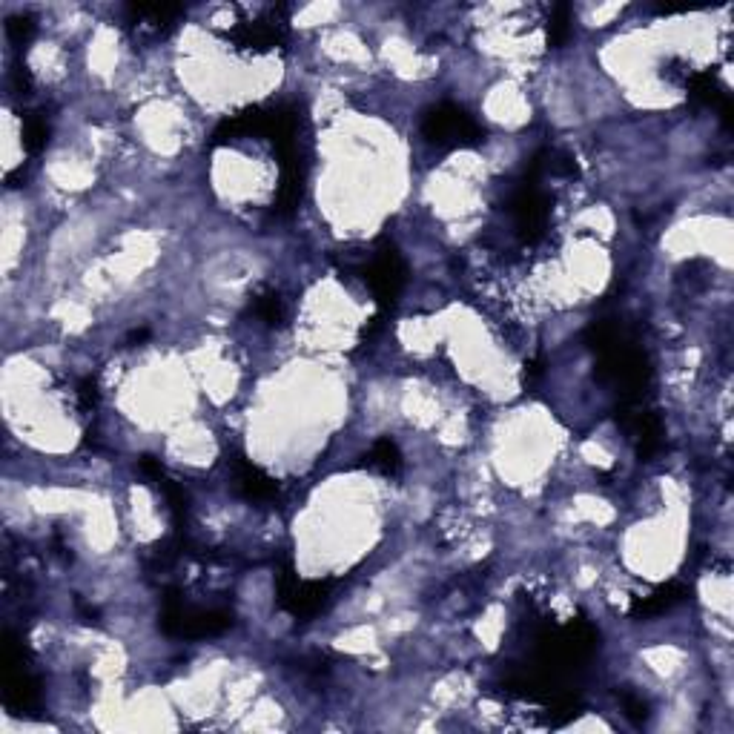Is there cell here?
Here are the masks:
<instances>
[{
	"mask_svg": "<svg viewBox=\"0 0 734 734\" xmlns=\"http://www.w3.org/2000/svg\"><path fill=\"white\" fill-rule=\"evenodd\" d=\"M683 87L689 89V98L694 104L717 109L720 118L726 121V127L732 124V98H729L726 89L720 87V81L714 78L712 72H694V69H691L689 78L683 81Z\"/></svg>",
	"mask_w": 734,
	"mask_h": 734,
	"instance_id": "obj_9",
	"label": "cell"
},
{
	"mask_svg": "<svg viewBox=\"0 0 734 734\" xmlns=\"http://www.w3.org/2000/svg\"><path fill=\"white\" fill-rule=\"evenodd\" d=\"M568 38H571V6L560 3L551 9V18H548V46L560 49Z\"/></svg>",
	"mask_w": 734,
	"mask_h": 734,
	"instance_id": "obj_15",
	"label": "cell"
},
{
	"mask_svg": "<svg viewBox=\"0 0 734 734\" xmlns=\"http://www.w3.org/2000/svg\"><path fill=\"white\" fill-rule=\"evenodd\" d=\"M227 38L244 52H270V49H279V46L287 44V23L279 21L273 12L267 18H259V21L241 23Z\"/></svg>",
	"mask_w": 734,
	"mask_h": 734,
	"instance_id": "obj_7",
	"label": "cell"
},
{
	"mask_svg": "<svg viewBox=\"0 0 734 734\" xmlns=\"http://www.w3.org/2000/svg\"><path fill=\"white\" fill-rule=\"evenodd\" d=\"M49 144V121L44 115H26L23 118V147L29 155H41Z\"/></svg>",
	"mask_w": 734,
	"mask_h": 734,
	"instance_id": "obj_14",
	"label": "cell"
},
{
	"mask_svg": "<svg viewBox=\"0 0 734 734\" xmlns=\"http://www.w3.org/2000/svg\"><path fill=\"white\" fill-rule=\"evenodd\" d=\"M161 631L175 640H207L236 626L233 611L227 608H198L187 603L178 588H170L161 600Z\"/></svg>",
	"mask_w": 734,
	"mask_h": 734,
	"instance_id": "obj_1",
	"label": "cell"
},
{
	"mask_svg": "<svg viewBox=\"0 0 734 734\" xmlns=\"http://www.w3.org/2000/svg\"><path fill=\"white\" fill-rule=\"evenodd\" d=\"M511 216L517 218V233L525 244L540 241L548 224V198L542 195L540 184L534 178H525L514 198H511Z\"/></svg>",
	"mask_w": 734,
	"mask_h": 734,
	"instance_id": "obj_5",
	"label": "cell"
},
{
	"mask_svg": "<svg viewBox=\"0 0 734 734\" xmlns=\"http://www.w3.org/2000/svg\"><path fill=\"white\" fill-rule=\"evenodd\" d=\"M98 399H101V390H98V379L87 376L81 385H78V408L84 413H92L98 408Z\"/></svg>",
	"mask_w": 734,
	"mask_h": 734,
	"instance_id": "obj_18",
	"label": "cell"
},
{
	"mask_svg": "<svg viewBox=\"0 0 734 734\" xmlns=\"http://www.w3.org/2000/svg\"><path fill=\"white\" fill-rule=\"evenodd\" d=\"M35 29H38V23L32 15H15V18H9L6 23V35H9V41L15 46H26L32 38H35Z\"/></svg>",
	"mask_w": 734,
	"mask_h": 734,
	"instance_id": "obj_16",
	"label": "cell"
},
{
	"mask_svg": "<svg viewBox=\"0 0 734 734\" xmlns=\"http://www.w3.org/2000/svg\"><path fill=\"white\" fill-rule=\"evenodd\" d=\"M422 135L433 147L456 150V147H476L485 141V130L456 104H439L425 112L422 118Z\"/></svg>",
	"mask_w": 734,
	"mask_h": 734,
	"instance_id": "obj_2",
	"label": "cell"
},
{
	"mask_svg": "<svg viewBox=\"0 0 734 734\" xmlns=\"http://www.w3.org/2000/svg\"><path fill=\"white\" fill-rule=\"evenodd\" d=\"M253 313H256L267 327H281V324H284V316H287V313H284V302H281V296L276 290H259V293L253 296Z\"/></svg>",
	"mask_w": 734,
	"mask_h": 734,
	"instance_id": "obj_13",
	"label": "cell"
},
{
	"mask_svg": "<svg viewBox=\"0 0 734 734\" xmlns=\"http://www.w3.org/2000/svg\"><path fill=\"white\" fill-rule=\"evenodd\" d=\"M362 459H365V462H362L365 468H370V471H376V474L382 476H399L402 474V468H405V459H402L399 445H396L393 439H388V436L376 439Z\"/></svg>",
	"mask_w": 734,
	"mask_h": 734,
	"instance_id": "obj_12",
	"label": "cell"
},
{
	"mask_svg": "<svg viewBox=\"0 0 734 734\" xmlns=\"http://www.w3.org/2000/svg\"><path fill=\"white\" fill-rule=\"evenodd\" d=\"M689 594H691V588H686L683 583L660 585L657 591H651L648 597H643V600H637V603L631 605V617H634V620H651V617H660V614L671 611L674 605H680L683 600H689Z\"/></svg>",
	"mask_w": 734,
	"mask_h": 734,
	"instance_id": "obj_10",
	"label": "cell"
},
{
	"mask_svg": "<svg viewBox=\"0 0 734 734\" xmlns=\"http://www.w3.org/2000/svg\"><path fill=\"white\" fill-rule=\"evenodd\" d=\"M620 703H623V714H626L628 720L634 723V726H643L648 720V703L640 697V694H634V691H623L620 694Z\"/></svg>",
	"mask_w": 734,
	"mask_h": 734,
	"instance_id": "obj_17",
	"label": "cell"
},
{
	"mask_svg": "<svg viewBox=\"0 0 734 734\" xmlns=\"http://www.w3.org/2000/svg\"><path fill=\"white\" fill-rule=\"evenodd\" d=\"M147 339H150V330H147V327H141V330H132L127 342H130V345H138V342H147Z\"/></svg>",
	"mask_w": 734,
	"mask_h": 734,
	"instance_id": "obj_20",
	"label": "cell"
},
{
	"mask_svg": "<svg viewBox=\"0 0 734 734\" xmlns=\"http://www.w3.org/2000/svg\"><path fill=\"white\" fill-rule=\"evenodd\" d=\"M138 468L164 494L167 508H170V517H173V528L181 534L187 528V519H190V497H187V491L181 488V482H175L173 476L164 471L161 459H155V456H141L138 459Z\"/></svg>",
	"mask_w": 734,
	"mask_h": 734,
	"instance_id": "obj_6",
	"label": "cell"
},
{
	"mask_svg": "<svg viewBox=\"0 0 734 734\" xmlns=\"http://www.w3.org/2000/svg\"><path fill=\"white\" fill-rule=\"evenodd\" d=\"M333 588V580H299L290 562H284V568L276 574L279 608L296 620H313L316 614H322L333 600Z\"/></svg>",
	"mask_w": 734,
	"mask_h": 734,
	"instance_id": "obj_3",
	"label": "cell"
},
{
	"mask_svg": "<svg viewBox=\"0 0 734 734\" xmlns=\"http://www.w3.org/2000/svg\"><path fill=\"white\" fill-rule=\"evenodd\" d=\"M233 474H236L238 494L244 499L267 505V502L279 497V482L273 476L264 474L261 468H256L253 462H247L241 454H238V459H233Z\"/></svg>",
	"mask_w": 734,
	"mask_h": 734,
	"instance_id": "obj_8",
	"label": "cell"
},
{
	"mask_svg": "<svg viewBox=\"0 0 734 734\" xmlns=\"http://www.w3.org/2000/svg\"><path fill=\"white\" fill-rule=\"evenodd\" d=\"M127 12H130V18L135 26L152 29V32L158 35V32L173 29L175 21L184 15V6H173V3H155V6H147V3H141V6H127Z\"/></svg>",
	"mask_w": 734,
	"mask_h": 734,
	"instance_id": "obj_11",
	"label": "cell"
},
{
	"mask_svg": "<svg viewBox=\"0 0 734 734\" xmlns=\"http://www.w3.org/2000/svg\"><path fill=\"white\" fill-rule=\"evenodd\" d=\"M32 75H29V69L26 66H15L12 69V92L18 95V98H29L32 95Z\"/></svg>",
	"mask_w": 734,
	"mask_h": 734,
	"instance_id": "obj_19",
	"label": "cell"
},
{
	"mask_svg": "<svg viewBox=\"0 0 734 734\" xmlns=\"http://www.w3.org/2000/svg\"><path fill=\"white\" fill-rule=\"evenodd\" d=\"M359 273H362V279H365L370 293H373V299H376V304L382 310H388V307L399 302L402 287L408 281V267H405V261L399 256L396 244L385 241V238L376 244L373 256L359 267Z\"/></svg>",
	"mask_w": 734,
	"mask_h": 734,
	"instance_id": "obj_4",
	"label": "cell"
}]
</instances>
